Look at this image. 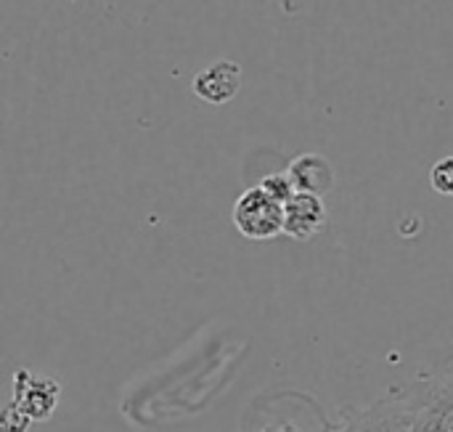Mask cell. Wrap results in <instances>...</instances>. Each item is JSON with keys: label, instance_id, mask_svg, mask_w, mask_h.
Masks as SVG:
<instances>
[{"label": "cell", "instance_id": "obj_1", "mask_svg": "<svg viewBox=\"0 0 453 432\" xmlns=\"http://www.w3.org/2000/svg\"><path fill=\"white\" fill-rule=\"evenodd\" d=\"M403 393L411 401L417 432H453V348Z\"/></svg>", "mask_w": 453, "mask_h": 432}, {"label": "cell", "instance_id": "obj_2", "mask_svg": "<svg viewBox=\"0 0 453 432\" xmlns=\"http://www.w3.org/2000/svg\"><path fill=\"white\" fill-rule=\"evenodd\" d=\"M332 432H417L414 409L403 388L390 390L366 409H348Z\"/></svg>", "mask_w": 453, "mask_h": 432}, {"label": "cell", "instance_id": "obj_3", "mask_svg": "<svg viewBox=\"0 0 453 432\" xmlns=\"http://www.w3.org/2000/svg\"><path fill=\"white\" fill-rule=\"evenodd\" d=\"M231 218L236 231L252 242H268L284 234V202L271 197L260 183L236 199Z\"/></svg>", "mask_w": 453, "mask_h": 432}, {"label": "cell", "instance_id": "obj_4", "mask_svg": "<svg viewBox=\"0 0 453 432\" xmlns=\"http://www.w3.org/2000/svg\"><path fill=\"white\" fill-rule=\"evenodd\" d=\"M61 388L50 377H40L29 369H19L13 374V396L11 404L24 412L32 422H48L58 406Z\"/></svg>", "mask_w": 453, "mask_h": 432}, {"label": "cell", "instance_id": "obj_5", "mask_svg": "<svg viewBox=\"0 0 453 432\" xmlns=\"http://www.w3.org/2000/svg\"><path fill=\"white\" fill-rule=\"evenodd\" d=\"M329 223V212L324 204V197L297 191L284 204V234L297 242H308L319 236Z\"/></svg>", "mask_w": 453, "mask_h": 432}, {"label": "cell", "instance_id": "obj_6", "mask_svg": "<svg viewBox=\"0 0 453 432\" xmlns=\"http://www.w3.org/2000/svg\"><path fill=\"white\" fill-rule=\"evenodd\" d=\"M239 88H242V66L228 58L212 61L210 66L196 72L191 82V90L212 106L228 104L239 93Z\"/></svg>", "mask_w": 453, "mask_h": 432}, {"label": "cell", "instance_id": "obj_7", "mask_svg": "<svg viewBox=\"0 0 453 432\" xmlns=\"http://www.w3.org/2000/svg\"><path fill=\"white\" fill-rule=\"evenodd\" d=\"M287 173H289V178H292L297 191L316 194V197L329 194L334 189V181H337L334 167L329 165V159L321 157V154H313V151L311 154H300L297 159H292Z\"/></svg>", "mask_w": 453, "mask_h": 432}, {"label": "cell", "instance_id": "obj_8", "mask_svg": "<svg viewBox=\"0 0 453 432\" xmlns=\"http://www.w3.org/2000/svg\"><path fill=\"white\" fill-rule=\"evenodd\" d=\"M260 186H263L271 197H276L279 202H284V204L297 194V189H295V183H292V178H289L287 170H284V173H271V175H265V178L260 181Z\"/></svg>", "mask_w": 453, "mask_h": 432}, {"label": "cell", "instance_id": "obj_9", "mask_svg": "<svg viewBox=\"0 0 453 432\" xmlns=\"http://www.w3.org/2000/svg\"><path fill=\"white\" fill-rule=\"evenodd\" d=\"M430 183L438 194L453 197V157H443L430 170Z\"/></svg>", "mask_w": 453, "mask_h": 432}, {"label": "cell", "instance_id": "obj_10", "mask_svg": "<svg viewBox=\"0 0 453 432\" xmlns=\"http://www.w3.org/2000/svg\"><path fill=\"white\" fill-rule=\"evenodd\" d=\"M29 425H32V420L24 412H19L13 404H8L5 412L0 414V432H27Z\"/></svg>", "mask_w": 453, "mask_h": 432}, {"label": "cell", "instance_id": "obj_11", "mask_svg": "<svg viewBox=\"0 0 453 432\" xmlns=\"http://www.w3.org/2000/svg\"><path fill=\"white\" fill-rule=\"evenodd\" d=\"M255 432H311L300 420H289V417H279V420H268L260 430Z\"/></svg>", "mask_w": 453, "mask_h": 432}]
</instances>
